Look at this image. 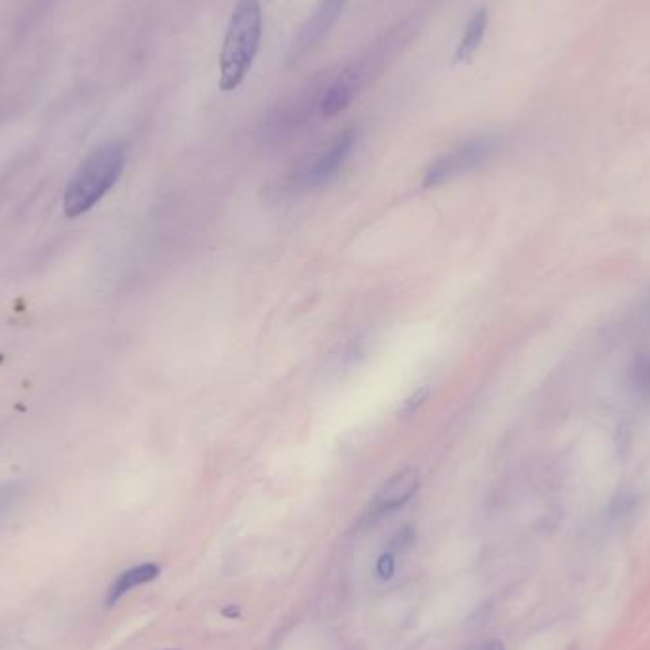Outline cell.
<instances>
[{
  "mask_svg": "<svg viewBox=\"0 0 650 650\" xmlns=\"http://www.w3.org/2000/svg\"><path fill=\"white\" fill-rule=\"evenodd\" d=\"M263 37V10L259 0H238L219 58V88L236 90L251 71Z\"/></svg>",
  "mask_w": 650,
  "mask_h": 650,
  "instance_id": "1",
  "label": "cell"
},
{
  "mask_svg": "<svg viewBox=\"0 0 650 650\" xmlns=\"http://www.w3.org/2000/svg\"><path fill=\"white\" fill-rule=\"evenodd\" d=\"M126 166V151L120 143H103L84 158L63 196L65 215L75 219L92 210L111 191Z\"/></svg>",
  "mask_w": 650,
  "mask_h": 650,
  "instance_id": "2",
  "label": "cell"
},
{
  "mask_svg": "<svg viewBox=\"0 0 650 650\" xmlns=\"http://www.w3.org/2000/svg\"><path fill=\"white\" fill-rule=\"evenodd\" d=\"M405 27L392 31L388 37L373 46V50L367 52V56L356 59L345 67L337 77L331 80V84L325 88L324 96L320 101V113L327 116L339 115L346 107L354 101V97L362 92L365 84L371 80L375 73H379L386 63V59L392 58L400 44L405 42Z\"/></svg>",
  "mask_w": 650,
  "mask_h": 650,
  "instance_id": "3",
  "label": "cell"
},
{
  "mask_svg": "<svg viewBox=\"0 0 650 650\" xmlns=\"http://www.w3.org/2000/svg\"><path fill=\"white\" fill-rule=\"evenodd\" d=\"M500 147V139L497 137H476L466 143H460L459 147L451 149L449 153L441 154L436 158L428 170L424 172L422 185L426 189L438 187L441 183L462 175V173L472 172L485 162H489Z\"/></svg>",
  "mask_w": 650,
  "mask_h": 650,
  "instance_id": "4",
  "label": "cell"
},
{
  "mask_svg": "<svg viewBox=\"0 0 650 650\" xmlns=\"http://www.w3.org/2000/svg\"><path fill=\"white\" fill-rule=\"evenodd\" d=\"M350 0H322L316 10L303 23L299 35L293 39L289 48V61L295 63L310 54L322 40L331 33V29L341 20L346 4Z\"/></svg>",
  "mask_w": 650,
  "mask_h": 650,
  "instance_id": "5",
  "label": "cell"
},
{
  "mask_svg": "<svg viewBox=\"0 0 650 650\" xmlns=\"http://www.w3.org/2000/svg\"><path fill=\"white\" fill-rule=\"evenodd\" d=\"M421 487V478L415 468H407L398 472L396 476L388 479L383 487L377 491V495L371 500L369 510L365 514L367 523H375L381 517L388 516L396 510L403 508L411 498L417 495Z\"/></svg>",
  "mask_w": 650,
  "mask_h": 650,
  "instance_id": "6",
  "label": "cell"
},
{
  "mask_svg": "<svg viewBox=\"0 0 650 650\" xmlns=\"http://www.w3.org/2000/svg\"><path fill=\"white\" fill-rule=\"evenodd\" d=\"M356 145V130L348 128L343 134L337 135V139L331 143V147L325 151L306 173V183L310 187H320L329 183L341 168L345 166L348 156L354 151Z\"/></svg>",
  "mask_w": 650,
  "mask_h": 650,
  "instance_id": "7",
  "label": "cell"
},
{
  "mask_svg": "<svg viewBox=\"0 0 650 650\" xmlns=\"http://www.w3.org/2000/svg\"><path fill=\"white\" fill-rule=\"evenodd\" d=\"M487 21H489V14H487L485 8H479L478 12L468 20L459 46L455 50V61L457 63H466V61L474 58V54L478 52L483 37H485Z\"/></svg>",
  "mask_w": 650,
  "mask_h": 650,
  "instance_id": "8",
  "label": "cell"
},
{
  "mask_svg": "<svg viewBox=\"0 0 650 650\" xmlns=\"http://www.w3.org/2000/svg\"><path fill=\"white\" fill-rule=\"evenodd\" d=\"M158 574H160V567L156 563H143V565H137L134 569L120 574L116 578L111 592H109L107 603L115 605L116 601H120L126 593L132 592L134 588H139L143 584H149V582L156 580Z\"/></svg>",
  "mask_w": 650,
  "mask_h": 650,
  "instance_id": "9",
  "label": "cell"
},
{
  "mask_svg": "<svg viewBox=\"0 0 650 650\" xmlns=\"http://www.w3.org/2000/svg\"><path fill=\"white\" fill-rule=\"evenodd\" d=\"M630 386L641 398L650 400V348L639 352L630 365Z\"/></svg>",
  "mask_w": 650,
  "mask_h": 650,
  "instance_id": "10",
  "label": "cell"
},
{
  "mask_svg": "<svg viewBox=\"0 0 650 650\" xmlns=\"http://www.w3.org/2000/svg\"><path fill=\"white\" fill-rule=\"evenodd\" d=\"M428 396H430V388L428 386L417 388L409 398L403 400L400 409H398V415L400 417H411V415H415L421 409L422 405H424V402L428 400Z\"/></svg>",
  "mask_w": 650,
  "mask_h": 650,
  "instance_id": "11",
  "label": "cell"
},
{
  "mask_svg": "<svg viewBox=\"0 0 650 650\" xmlns=\"http://www.w3.org/2000/svg\"><path fill=\"white\" fill-rule=\"evenodd\" d=\"M413 542H415V531L411 527H405L392 538L390 546H392V550H405V548L413 546Z\"/></svg>",
  "mask_w": 650,
  "mask_h": 650,
  "instance_id": "12",
  "label": "cell"
},
{
  "mask_svg": "<svg viewBox=\"0 0 650 650\" xmlns=\"http://www.w3.org/2000/svg\"><path fill=\"white\" fill-rule=\"evenodd\" d=\"M392 573H394V557H392V554L383 555L381 561H379V574L383 578H390Z\"/></svg>",
  "mask_w": 650,
  "mask_h": 650,
  "instance_id": "13",
  "label": "cell"
},
{
  "mask_svg": "<svg viewBox=\"0 0 650 650\" xmlns=\"http://www.w3.org/2000/svg\"><path fill=\"white\" fill-rule=\"evenodd\" d=\"M476 650H504V645H502L500 641H489V643L481 645V647H478Z\"/></svg>",
  "mask_w": 650,
  "mask_h": 650,
  "instance_id": "14",
  "label": "cell"
},
{
  "mask_svg": "<svg viewBox=\"0 0 650 650\" xmlns=\"http://www.w3.org/2000/svg\"><path fill=\"white\" fill-rule=\"evenodd\" d=\"M2 508H4V498L0 497V512H2Z\"/></svg>",
  "mask_w": 650,
  "mask_h": 650,
  "instance_id": "15",
  "label": "cell"
}]
</instances>
